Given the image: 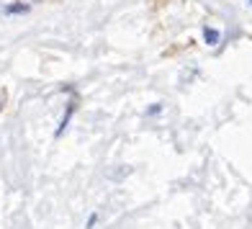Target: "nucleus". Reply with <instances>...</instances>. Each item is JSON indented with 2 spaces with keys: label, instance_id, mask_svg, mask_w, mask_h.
Wrapping results in <instances>:
<instances>
[{
  "label": "nucleus",
  "instance_id": "20e7f679",
  "mask_svg": "<svg viewBox=\"0 0 252 229\" xmlns=\"http://www.w3.org/2000/svg\"><path fill=\"white\" fill-rule=\"evenodd\" d=\"M95 222H98V214H90V219H88V227H85V229H93Z\"/></svg>",
  "mask_w": 252,
  "mask_h": 229
},
{
  "label": "nucleus",
  "instance_id": "f257e3e1",
  "mask_svg": "<svg viewBox=\"0 0 252 229\" xmlns=\"http://www.w3.org/2000/svg\"><path fill=\"white\" fill-rule=\"evenodd\" d=\"M219 39H221V33L216 31V29H209V26L203 29V41L209 44V47H216V44H219Z\"/></svg>",
  "mask_w": 252,
  "mask_h": 229
},
{
  "label": "nucleus",
  "instance_id": "7ed1b4c3",
  "mask_svg": "<svg viewBox=\"0 0 252 229\" xmlns=\"http://www.w3.org/2000/svg\"><path fill=\"white\" fill-rule=\"evenodd\" d=\"M159 111H162V103H155V106H152L150 111H147V116H157Z\"/></svg>",
  "mask_w": 252,
  "mask_h": 229
},
{
  "label": "nucleus",
  "instance_id": "f03ea898",
  "mask_svg": "<svg viewBox=\"0 0 252 229\" xmlns=\"http://www.w3.org/2000/svg\"><path fill=\"white\" fill-rule=\"evenodd\" d=\"M3 13H5V16H16V13H29V5H24V3H10V5H5V8H3Z\"/></svg>",
  "mask_w": 252,
  "mask_h": 229
},
{
  "label": "nucleus",
  "instance_id": "39448f33",
  "mask_svg": "<svg viewBox=\"0 0 252 229\" xmlns=\"http://www.w3.org/2000/svg\"><path fill=\"white\" fill-rule=\"evenodd\" d=\"M250 5H252V0H250Z\"/></svg>",
  "mask_w": 252,
  "mask_h": 229
},
{
  "label": "nucleus",
  "instance_id": "423d86ee",
  "mask_svg": "<svg viewBox=\"0 0 252 229\" xmlns=\"http://www.w3.org/2000/svg\"><path fill=\"white\" fill-rule=\"evenodd\" d=\"M36 3H39V0H36Z\"/></svg>",
  "mask_w": 252,
  "mask_h": 229
}]
</instances>
